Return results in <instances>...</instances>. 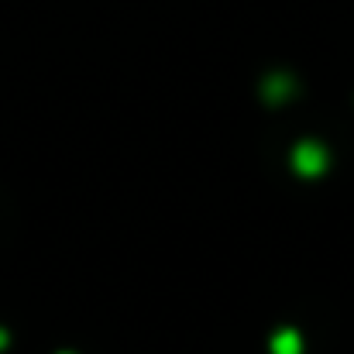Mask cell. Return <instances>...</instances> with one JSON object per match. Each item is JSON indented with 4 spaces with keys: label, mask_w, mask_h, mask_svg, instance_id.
<instances>
[{
    "label": "cell",
    "mask_w": 354,
    "mask_h": 354,
    "mask_svg": "<svg viewBox=\"0 0 354 354\" xmlns=\"http://www.w3.org/2000/svg\"><path fill=\"white\" fill-rule=\"evenodd\" d=\"M289 165H292V172L303 176V179H320V176L330 169V148H327L324 141H317V138H303V141L292 145Z\"/></svg>",
    "instance_id": "cell-1"
},
{
    "label": "cell",
    "mask_w": 354,
    "mask_h": 354,
    "mask_svg": "<svg viewBox=\"0 0 354 354\" xmlns=\"http://www.w3.org/2000/svg\"><path fill=\"white\" fill-rule=\"evenodd\" d=\"M261 97H265V104L282 107V104H289L296 97V80L286 76V73H272V76L261 80Z\"/></svg>",
    "instance_id": "cell-2"
},
{
    "label": "cell",
    "mask_w": 354,
    "mask_h": 354,
    "mask_svg": "<svg viewBox=\"0 0 354 354\" xmlns=\"http://www.w3.org/2000/svg\"><path fill=\"white\" fill-rule=\"evenodd\" d=\"M303 334L296 327H279L272 337H268V354H303Z\"/></svg>",
    "instance_id": "cell-3"
},
{
    "label": "cell",
    "mask_w": 354,
    "mask_h": 354,
    "mask_svg": "<svg viewBox=\"0 0 354 354\" xmlns=\"http://www.w3.org/2000/svg\"><path fill=\"white\" fill-rule=\"evenodd\" d=\"M3 348H7V334L0 330V351H3Z\"/></svg>",
    "instance_id": "cell-4"
},
{
    "label": "cell",
    "mask_w": 354,
    "mask_h": 354,
    "mask_svg": "<svg viewBox=\"0 0 354 354\" xmlns=\"http://www.w3.org/2000/svg\"><path fill=\"white\" fill-rule=\"evenodd\" d=\"M59 354H76V351H59Z\"/></svg>",
    "instance_id": "cell-5"
}]
</instances>
